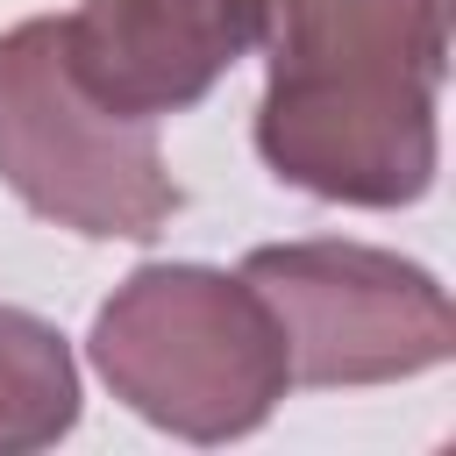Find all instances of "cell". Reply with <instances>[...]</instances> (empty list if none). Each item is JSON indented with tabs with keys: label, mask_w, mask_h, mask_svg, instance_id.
Wrapping results in <instances>:
<instances>
[{
	"label": "cell",
	"mask_w": 456,
	"mask_h": 456,
	"mask_svg": "<svg viewBox=\"0 0 456 456\" xmlns=\"http://www.w3.org/2000/svg\"><path fill=\"white\" fill-rule=\"evenodd\" d=\"M264 57L256 157L335 207H413L435 185L449 0H221Z\"/></svg>",
	"instance_id": "6da1fadb"
},
{
	"label": "cell",
	"mask_w": 456,
	"mask_h": 456,
	"mask_svg": "<svg viewBox=\"0 0 456 456\" xmlns=\"http://www.w3.org/2000/svg\"><path fill=\"white\" fill-rule=\"evenodd\" d=\"M100 385L178 442H242L292 392L264 292L214 264H135L93 314Z\"/></svg>",
	"instance_id": "7a4b0ae2"
},
{
	"label": "cell",
	"mask_w": 456,
	"mask_h": 456,
	"mask_svg": "<svg viewBox=\"0 0 456 456\" xmlns=\"http://www.w3.org/2000/svg\"><path fill=\"white\" fill-rule=\"evenodd\" d=\"M0 178L28 214L86 242H150L185 207L157 128L114 121L71 86L50 14L0 36Z\"/></svg>",
	"instance_id": "3957f363"
},
{
	"label": "cell",
	"mask_w": 456,
	"mask_h": 456,
	"mask_svg": "<svg viewBox=\"0 0 456 456\" xmlns=\"http://www.w3.org/2000/svg\"><path fill=\"white\" fill-rule=\"evenodd\" d=\"M242 278L285 335L292 385H399L456 356V306L442 278L399 249L349 235L264 242L242 256Z\"/></svg>",
	"instance_id": "277c9868"
},
{
	"label": "cell",
	"mask_w": 456,
	"mask_h": 456,
	"mask_svg": "<svg viewBox=\"0 0 456 456\" xmlns=\"http://www.w3.org/2000/svg\"><path fill=\"white\" fill-rule=\"evenodd\" d=\"M50 21L71 86L100 114L142 128L200 107L242 57V36L221 0H78Z\"/></svg>",
	"instance_id": "5b68a950"
},
{
	"label": "cell",
	"mask_w": 456,
	"mask_h": 456,
	"mask_svg": "<svg viewBox=\"0 0 456 456\" xmlns=\"http://www.w3.org/2000/svg\"><path fill=\"white\" fill-rule=\"evenodd\" d=\"M71 428H78L71 342L28 306H0V456H36Z\"/></svg>",
	"instance_id": "8992f818"
}]
</instances>
